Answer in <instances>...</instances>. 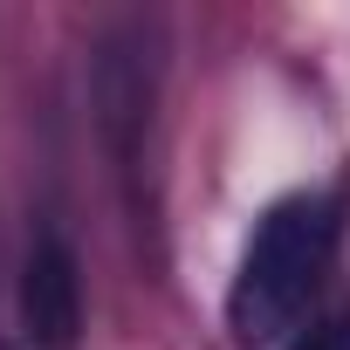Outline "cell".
Returning a JSON list of instances; mask_svg holds the SVG:
<instances>
[{"mask_svg": "<svg viewBox=\"0 0 350 350\" xmlns=\"http://www.w3.org/2000/svg\"><path fill=\"white\" fill-rule=\"evenodd\" d=\"M336 227H343V213L329 193H288L254 220L241 268H234V288H227V329L241 350L275 343L302 323V309L316 302V288L329 275Z\"/></svg>", "mask_w": 350, "mask_h": 350, "instance_id": "1", "label": "cell"}, {"mask_svg": "<svg viewBox=\"0 0 350 350\" xmlns=\"http://www.w3.org/2000/svg\"><path fill=\"white\" fill-rule=\"evenodd\" d=\"M295 350H350V316H329V323L302 329V336H295Z\"/></svg>", "mask_w": 350, "mask_h": 350, "instance_id": "3", "label": "cell"}, {"mask_svg": "<svg viewBox=\"0 0 350 350\" xmlns=\"http://www.w3.org/2000/svg\"><path fill=\"white\" fill-rule=\"evenodd\" d=\"M21 329L35 350H76L83 336V275H76V254L55 227H42L28 241V261H21Z\"/></svg>", "mask_w": 350, "mask_h": 350, "instance_id": "2", "label": "cell"}]
</instances>
